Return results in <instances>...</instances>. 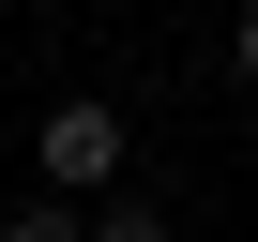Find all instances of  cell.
I'll list each match as a JSON object with an SVG mask.
<instances>
[{
  "instance_id": "6da1fadb",
  "label": "cell",
  "mask_w": 258,
  "mask_h": 242,
  "mask_svg": "<svg viewBox=\"0 0 258 242\" xmlns=\"http://www.w3.org/2000/svg\"><path fill=\"white\" fill-rule=\"evenodd\" d=\"M31 152H46V182H61V197H106V182H121V106L61 91V106L31 121Z\"/></svg>"
},
{
  "instance_id": "3957f363",
  "label": "cell",
  "mask_w": 258,
  "mask_h": 242,
  "mask_svg": "<svg viewBox=\"0 0 258 242\" xmlns=\"http://www.w3.org/2000/svg\"><path fill=\"white\" fill-rule=\"evenodd\" d=\"M91 242H167V227H152L137 197H106V227H91Z\"/></svg>"
},
{
  "instance_id": "277c9868",
  "label": "cell",
  "mask_w": 258,
  "mask_h": 242,
  "mask_svg": "<svg viewBox=\"0 0 258 242\" xmlns=\"http://www.w3.org/2000/svg\"><path fill=\"white\" fill-rule=\"evenodd\" d=\"M243 91H258V0H243Z\"/></svg>"
},
{
  "instance_id": "7a4b0ae2",
  "label": "cell",
  "mask_w": 258,
  "mask_h": 242,
  "mask_svg": "<svg viewBox=\"0 0 258 242\" xmlns=\"http://www.w3.org/2000/svg\"><path fill=\"white\" fill-rule=\"evenodd\" d=\"M0 242H91V227H76L61 197H31V212H0Z\"/></svg>"
}]
</instances>
